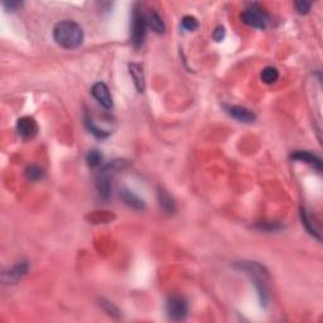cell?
Wrapping results in <instances>:
<instances>
[{
  "mask_svg": "<svg viewBox=\"0 0 323 323\" xmlns=\"http://www.w3.org/2000/svg\"><path fill=\"white\" fill-rule=\"evenodd\" d=\"M53 38L56 43L66 50L80 47L83 42V31L81 26L74 20L60 21L53 29Z\"/></svg>",
  "mask_w": 323,
  "mask_h": 323,
  "instance_id": "1",
  "label": "cell"
},
{
  "mask_svg": "<svg viewBox=\"0 0 323 323\" xmlns=\"http://www.w3.org/2000/svg\"><path fill=\"white\" fill-rule=\"evenodd\" d=\"M126 166L125 160H114L111 163L106 164L99 173L98 179H96V188H98L99 195L102 198H109L111 195V181L114 174L119 169H123Z\"/></svg>",
  "mask_w": 323,
  "mask_h": 323,
  "instance_id": "2",
  "label": "cell"
},
{
  "mask_svg": "<svg viewBox=\"0 0 323 323\" xmlns=\"http://www.w3.org/2000/svg\"><path fill=\"white\" fill-rule=\"evenodd\" d=\"M241 21L252 28H265L269 21V14L259 4H250L240 15Z\"/></svg>",
  "mask_w": 323,
  "mask_h": 323,
  "instance_id": "3",
  "label": "cell"
},
{
  "mask_svg": "<svg viewBox=\"0 0 323 323\" xmlns=\"http://www.w3.org/2000/svg\"><path fill=\"white\" fill-rule=\"evenodd\" d=\"M147 27V18L138 8H135L133 13V20H131V42L136 48L141 47L144 42Z\"/></svg>",
  "mask_w": 323,
  "mask_h": 323,
  "instance_id": "4",
  "label": "cell"
},
{
  "mask_svg": "<svg viewBox=\"0 0 323 323\" xmlns=\"http://www.w3.org/2000/svg\"><path fill=\"white\" fill-rule=\"evenodd\" d=\"M188 306L184 298L179 295H172L167 301V313L173 321H181L187 316Z\"/></svg>",
  "mask_w": 323,
  "mask_h": 323,
  "instance_id": "5",
  "label": "cell"
},
{
  "mask_svg": "<svg viewBox=\"0 0 323 323\" xmlns=\"http://www.w3.org/2000/svg\"><path fill=\"white\" fill-rule=\"evenodd\" d=\"M236 268L239 270L245 271L247 275L251 276L252 278H264V279H269V273L266 270L265 266H263L262 264L257 263V262H240L236 263Z\"/></svg>",
  "mask_w": 323,
  "mask_h": 323,
  "instance_id": "6",
  "label": "cell"
},
{
  "mask_svg": "<svg viewBox=\"0 0 323 323\" xmlns=\"http://www.w3.org/2000/svg\"><path fill=\"white\" fill-rule=\"evenodd\" d=\"M17 130L23 139H32L38 133V125L33 118L23 117L18 120Z\"/></svg>",
  "mask_w": 323,
  "mask_h": 323,
  "instance_id": "7",
  "label": "cell"
},
{
  "mask_svg": "<svg viewBox=\"0 0 323 323\" xmlns=\"http://www.w3.org/2000/svg\"><path fill=\"white\" fill-rule=\"evenodd\" d=\"M91 94H93L94 98L98 100V102L101 105V106H104L105 109H111L112 107L111 94H110L109 87H107L104 82H96L95 85L93 86V88H91Z\"/></svg>",
  "mask_w": 323,
  "mask_h": 323,
  "instance_id": "8",
  "label": "cell"
},
{
  "mask_svg": "<svg viewBox=\"0 0 323 323\" xmlns=\"http://www.w3.org/2000/svg\"><path fill=\"white\" fill-rule=\"evenodd\" d=\"M226 112L234 119L241 121V123H252L257 119L254 112L251 110L246 109L244 106H236V105H226L225 106Z\"/></svg>",
  "mask_w": 323,
  "mask_h": 323,
  "instance_id": "9",
  "label": "cell"
},
{
  "mask_svg": "<svg viewBox=\"0 0 323 323\" xmlns=\"http://www.w3.org/2000/svg\"><path fill=\"white\" fill-rule=\"evenodd\" d=\"M290 158L313 167L317 172H322V160L317 155L312 154V153L306 152V150H297V152H294L290 155Z\"/></svg>",
  "mask_w": 323,
  "mask_h": 323,
  "instance_id": "10",
  "label": "cell"
},
{
  "mask_svg": "<svg viewBox=\"0 0 323 323\" xmlns=\"http://www.w3.org/2000/svg\"><path fill=\"white\" fill-rule=\"evenodd\" d=\"M28 271V263L21 260L18 262L13 266L12 269H9L8 271L4 273V281L7 283H15L18 282L21 276L26 275V273Z\"/></svg>",
  "mask_w": 323,
  "mask_h": 323,
  "instance_id": "11",
  "label": "cell"
},
{
  "mask_svg": "<svg viewBox=\"0 0 323 323\" xmlns=\"http://www.w3.org/2000/svg\"><path fill=\"white\" fill-rule=\"evenodd\" d=\"M129 72H130V76L133 77L134 85H135L138 93H143L145 88V79L143 67L138 63H130L129 64Z\"/></svg>",
  "mask_w": 323,
  "mask_h": 323,
  "instance_id": "12",
  "label": "cell"
},
{
  "mask_svg": "<svg viewBox=\"0 0 323 323\" xmlns=\"http://www.w3.org/2000/svg\"><path fill=\"white\" fill-rule=\"evenodd\" d=\"M120 198L124 201V203H125L126 206L131 207V209H134V210H144L145 209L144 201L141 200L138 196L134 195L131 191L126 190V188H124V190L120 191Z\"/></svg>",
  "mask_w": 323,
  "mask_h": 323,
  "instance_id": "13",
  "label": "cell"
},
{
  "mask_svg": "<svg viewBox=\"0 0 323 323\" xmlns=\"http://www.w3.org/2000/svg\"><path fill=\"white\" fill-rule=\"evenodd\" d=\"M301 219H302V223L304 227H306V230L308 231L312 236H314L316 239L321 240V233H319L318 226H317L316 221L312 219L311 215L306 211V209H301Z\"/></svg>",
  "mask_w": 323,
  "mask_h": 323,
  "instance_id": "14",
  "label": "cell"
},
{
  "mask_svg": "<svg viewBox=\"0 0 323 323\" xmlns=\"http://www.w3.org/2000/svg\"><path fill=\"white\" fill-rule=\"evenodd\" d=\"M158 198H159V204L161 209L167 212V214H173L176 211V203H174L173 198L169 196V193L164 190H159L158 192Z\"/></svg>",
  "mask_w": 323,
  "mask_h": 323,
  "instance_id": "15",
  "label": "cell"
},
{
  "mask_svg": "<svg viewBox=\"0 0 323 323\" xmlns=\"http://www.w3.org/2000/svg\"><path fill=\"white\" fill-rule=\"evenodd\" d=\"M147 24L153 32H155V33H158V34L164 33V31H166V26H164L163 20H161L159 14L155 12H152L149 15H148Z\"/></svg>",
  "mask_w": 323,
  "mask_h": 323,
  "instance_id": "16",
  "label": "cell"
},
{
  "mask_svg": "<svg viewBox=\"0 0 323 323\" xmlns=\"http://www.w3.org/2000/svg\"><path fill=\"white\" fill-rule=\"evenodd\" d=\"M85 124L86 126H87V129L90 130V133H93L94 135L96 136V138H106V136H109V131H105L102 130V129L99 128L98 125H96L95 123H94V120L91 119L90 117H88L87 112H85Z\"/></svg>",
  "mask_w": 323,
  "mask_h": 323,
  "instance_id": "17",
  "label": "cell"
},
{
  "mask_svg": "<svg viewBox=\"0 0 323 323\" xmlns=\"http://www.w3.org/2000/svg\"><path fill=\"white\" fill-rule=\"evenodd\" d=\"M26 176L29 181H39V179H42L44 177V172H43V169L40 167L32 164V166L27 167Z\"/></svg>",
  "mask_w": 323,
  "mask_h": 323,
  "instance_id": "18",
  "label": "cell"
},
{
  "mask_svg": "<svg viewBox=\"0 0 323 323\" xmlns=\"http://www.w3.org/2000/svg\"><path fill=\"white\" fill-rule=\"evenodd\" d=\"M279 79V72L275 67H265L262 71V80L265 83H274Z\"/></svg>",
  "mask_w": 323,
  "mask_h": 323,
  "instance_id": "19",
  "label": "cell"
},
{
  "mask_svg": "<svg viewBox=\"0 0 323 323\" xmlns=\"http://www.w3.org/2000/svg\"><path fill=\"white\" fill-rule=\"evenodd\" d=\"M86 160H87V164L93 168L95 167L100 166L101 161H102V155L101 153L99 152L98 149H93L87 153V157H86Z\"/></svg>",
  "mask_w": 323,
  "mask_h": 323,
  "instance_id": "20",
  "label": "cell"
},
{
  "mask_svg": "<svg viewBox=\"0 0 323 323\" xmlns=\"http://www.w3.org/2000/svg\"><path fill=\"white\" fill-rule=\"evenodd\" d=\"M182 27L186 29V31H196L198 28V21L195 17H191V15H186L182 19Z\"/></svg>",
  "mask_w": 323,
  "mask_h": 323,
  "instance_id": "21",
  "label": "cell"
},
{
  "mask_svg": "<svg viewBox=\"0 0 323 323\" xmlns=\"http://www.w3.org/2000/svg\"><path fill=\"white\" fill-rule=\"evenodd\" d=\"M100 306L102 307V308H104V311L106 312L107 314H110V316H115V317L119 316V313H120L119 309H118L117 307H115L111 302H107V301L101 299L100 301Z\"/></svg>",
  "mask_w": 323,
  "mask_h": 323,
  "instance_id": "22",
  "label": "cell"
},
{
  "mask_svg": "<svg viewBox=\"0 0 323 323\" xmlns=\"http://www.w3.org/2000/svg\"><path fill=\"white\" fill-rule=\"evenodd\" d=\"M294 5H295V9H297L298 13H301V14H307V13L309 12V9H311L312 3H309V2H295Z\"/></svg>",
  "mask_w": 323,
  "mask_h": 323,
  "instance_id": "23",
  "label": "cell"
},
{
  "mask_svg": "<svg viewBox=\"0 0 323 323\" xmlns=\"http://www.w3.org/2000/svg\"><path fill=\"white\" fill-rule=\"evenodd\" d=\"M212 37H214V39L216 40V42H221V40L225 38V28L223 27H217L216 29L214 31V34H212Z\"/></svg>",
  "mask_w": 323,
  "mask_h": 323,
  "instance_id": "24",
  "label": "cell"
},
{
  "mask_svg": "<svg viewBox=\"0 0 323 323\" xmlns=\"http://www.w3.org/2000/svg\"><path fill=\"white\" fill-rule=\"evenodd\" d=\"M3 5L7 8V10L14 12V10H17L18 8L21 7V3L20 2H4V4Z\"/></svg>",
  "mask_w": 323,
  "mask_h": 323,
  "instance_id": "25",
  "label": "cell"
}]
</instances>
